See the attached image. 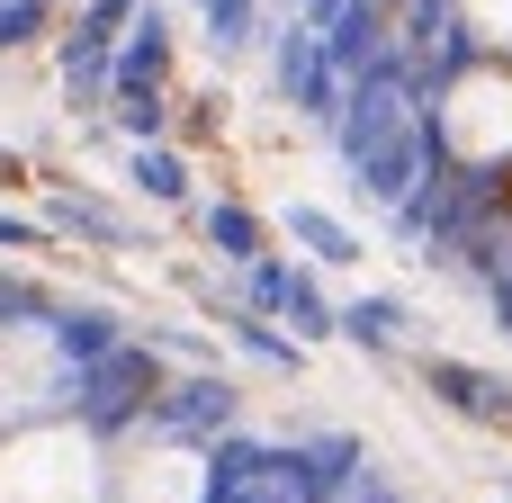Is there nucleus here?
<instances>
[{
	"instance_id": "1",
	"label": "nucleus",
	"mask_w": 512,
	"mask_h": 503,
	"mask_svg": "<svg viewBox=\"0 0 512 503\" xmlns=\"http://www.w3.org/2000/svg\"><path fill=\"white\" fill-rule=\"evenodd\" d=\"M63 396H72V414H81L90 432H126V423H144V414H153V396H162L153 342H117L108 360L63 369Z\"/></svg>"
},
{
	"instance_id": "2",
	"label": "nucleus",
	"mask_w": 512,
	"mask_h": 503,
	"mask_svg": "<svg viewBox=\"0 0 512 503\" xmlns=\"http://www.w3.org/2000/svg\"><path fill=\"white\" fill-rule=\"evenodd\" d=\"M270 63H279V90L297 99V117H315V126H333V117H342L351 72H333V54H324L315 18H288V27L270 36Z\"/></svg>"
},
{
	"instance_id": "3",
	"label": "nucleus",
	"mask_w": 512,
	"mask_h": 503,
	"mask_svg": "<svg viewBox=\"0 0 512 503\" xmlns=\"http://www.w3.org/2000/svg\"><path fill=\"white\" fill-rule=\"evenodd\" d=\"M234 414H243L234 378L189 369V378H171V387L153 396V414H144V423H153L162 441H198V450H207V441H225V432H234Z\"/></svg>"
},
{
	"instance_id": "4",
	"label": "nucleus",
	"mask_w": 512,
	"mask_h": 503,
	"mask_svg": "<svg viewBox=\"0 0 512 503\" xmlns=\"http://www.w3.org/2000/svg\"><path fill=\"white\" fill-rule=\"evenodd\" d=\"M423 387L459 414V423H512V378L504 369H468V360H423Z\"/></svg>"
},
{
	"instance_id": "5",
	"label": "nucleus",
	"mask_w": 512,
	"mask_h": 503,
	"mask_svg": "<svg viewBox=\"0 0 512 503\" xmlns=\"http://www.w3.org/2000/svg\"><path fill=\"white\" fill-rule=\"evenodd\" d=\"M360 468H369V441L360 432H306L297 441V503H342Z\"/></svg>"
},
{
	"instance_id": "6",
	"label": "nucleus",
	"mask_w": 512,
	"mask_h": 503,
	"mask_svg": "<svg viewBox=\"0 0 512 503\" xmlns=\"http://www.w3.org/2000/svg\"><path fill=\"white\" fill-rule=\"evenodd\" d=\"M45 342H54V360H63V369H90V360H108L126 333H117V315H108V306H54V315H45Z\"/></svg>"
},
{
	"instance_id": "7",
	"label": "nucleus",
	"mask_w": 512,
	"mask_h": 503,
	"mask_svg": "<svg viewBox=\"0 0 512 503\" xmlns=\"http://www.w3.org/2000/svg\"><path fill=\"white\" fill-rule=\"evenodd\" d=\"M198 9V27H207V45L234 63V54H252V36H261V0H189Z\"/></svg>"
},
{
	"instance_id": "8",
	"label": "nucleus",
	"mask_w": 512,
	"mask_h": 503,
	"mask_svg": "<svg viewBox=\"0 0 512 503\" xmlns=\"http://www.w3.org/2000/svg\"><path fill=\"white\" fill-rule=\"evenodd\" d=\"M342 342L396 351V342H405V306H396V297H351V306H342Z\"/></svg>"
},
{
	"instance_id": "9",
	"label": "nucleus",
	"mask_w": 512,
	"mask_h": 503,
	"mask_svg": "<svg viewBox=\"0 0 512 503\" xmlns=\"http://www.w3.org/2000/svg\"><path fill=\"white\" fill-rule=\"evenodd\" d=\"M135 9H144V0H90V9L72 18V36H63V54H117V36L135 27Z\"/></svg>"
},
{
	"instance_id": "10",
	"label": "nucleus",
	"mask_w": 512,
	"mask_h": 503,
	"mask_svg": "<svg viewBox=\"0 0 512 503\" xmlns=\"http://www.w3.org/2000/svg\"><path fill=\"white\" fill-rule=\"evenodd\" d=\"M126 180H135L144 198H162V207H180V198H189V162H180L171 144H135V162H126Z\"/></svg>"
},
{
	"instance_id": "11",
	"label": "nucleus",
	"mask_w": 512,
	"mask_h": 503,
	"mask_svg": "<svg viewBox=\"0 0 512 503\" xmlns=\"http://www.w3.org/2000/svg\"><path fill=\"white\" fill-rule=\"evenodd\" d=\"M288 234H297L315 261H333V270H342V261H360V234H351V225H333V216H324V207H306V198L288 207Z\"/></svg>"
},
{
	"instance_id": "12",
	"label": "nucleus",
	"mask_w": 512,
	"mask_h": 503,
	"mask_svg": "<svg viewBox=\"0 0 512 503\" xmlns=\"http://www.w3.org/2000/svg\"><path fill=\"white\" fill-rule=\"evenodd\" d=\"M225 324H234V342H243L261 369H297V360H306V342H297V333H279V324H270V315H252V306H234Z\"/></svg>"
},
{
	"instance_id": "13",
	"label": "nucleus",
	"mask_w": 512,
	"mask_h": 503,
	"mask_svg": "<svg viewBox=\"0 0 512 503\" xmlns=\"http://www.w3.org/2000/svg\"><path fill=\"white\" fill-rule=\"evenodd\" d=\"M207 243L243 270V261H261V216L252 207H207Z\"/></svg>"
},
{
	"instance_id": "14",
	"label": "nucleus",
	"mask_w": 512,
	"mask_h": 503,
	"mask_svg": "<svg viewBox=\"0 0 512 503\" xmlns=\"http://www.w3.org/2000/svg\"><path fill=\"white\" fill-rule=\"evenodd\" d=\"M288 288H297V270H288V261H270V252H261V261H243V306H252V315H288Z\"/></svg>"
},
{
	"instance_id": "15",
	"label": "nucleus",
	"mask_w": 512,
	"mask_h": 503,
	"mask_svg": "<svg viewBox=\"0 0 512 503\" xmlns=\"http://www.w3.org/2000/svg\"><path fill=\"white\" fill-rule=\"evenodd\" d=\"M288 333H297V342H333V333H342V315L324 306V288H315L306 270H297V288H288Z\"/></svg>"
},
{
	"instance_id": "16",
	"label": "nucleus",
	"mask_w": 512,
	"mask_h": 503,
	"mask_svg": "<svg viewBox=\"0 0 512 503\" xmlns=\"http://www.w3.org/2000/svg\"><path fill=\"white\" fill-rule=\"evenodd\" d=\"M117 126L135 144H162V90H117Z\"/></svg>"
},
{
	"instance_id": "17",
	"label": "nucleus",
	"mask_w": 512,
	"mask_h": 503,
	"mask_svg": "<svg viewBox=\"0 0 512 503\" xmlns=\"http://www.w3.org/2000/svg\"><path fill=\"white\" fill-rule=\"evenodd\" d=\"M45 225H72V234H99V243H117V216H99L90 198H54V207H45Z\"/></svg>"
},
{
	"instance_id": "18",
	"label": "nucleus",
	"mask_w": 512,
	"mask_h": 503,
	"mask_svg": "<svg viewBox=\"0 0 512 503\" xmlns=\"http://www.w3.org/2000/svg\"><path fill=\"white\" fill-rule=\"evenodd\" d=\"M27 315L45 324V315H54V297H45V288H27V279H0V324H27Z\"/></svg>"
},
{
	"instance_id": "19",
	"label": "nucleus",
	"mask_w": 512,
	"mask_h": 503,
	"mask_svg": "<svg viewBox=\"0 0 512 503\" xmlns=\"http://www.w3.org/2000/svg\"><path fill=\"white\" fill-rule=\"evenodd\" d=\"M36 27H45V0H0V54H9V45H27Z\"/></svg>"
},
{
	"instance_id": "20",
	"label": "nucleus",
	"mask_w": 512,
	"mask_h": 503,
	"mask_svg": "<svg viewBox=\"0 0 512 503\" xmlns=\"http://www.w3.org/2000/svg\"><path fill=\"white\" fill-rule=\"evenodd\" d=\"M342 503H405V495H396V486H387L378 468H360V477H351V495H342Z\"/></svg>"
},
{
	"instance_id": "21",
	"label": "nucleus",
	"mask_w": 512,
	"mask_h": 503,
	"mask_svg": "<svg viewBox=\"0 0 512 503\" xmlns=\"http://www.w3.org/2000/svg\"><path fill=\"white\" fill-rule=\"evenodd\" d=\"M207 503H297V486L270 477V486H234V495H207Z\"/></svg>"
},
{
	"instance_id": "22",
	"label": "nucleus",
	"mask_w": 512,
	"mask_h": 503,
	"mask_svg": "<svg viewBox=\"0 0 512 503\" xmlns=\"http://www.w3.org/2000/svg\"><path fill=\"white\" fill-rule=\"evenodd\" d=\"M0 243H45V225H27V216H0Z\"/></svg>"
},
{
	"instance_id": "23",
	"label": "nucleus",
	"mask_w": 512,
	"mask_h": 503,
	"mask_svg": "<svg viewBox=\"0 0 512 503\" xmlns=\"http://www.w3.org/2000/svg\"><path fill=\"white\" fill-rule=\"evenodd\" d=\"M297 9H315V0H297Z\"/></svg>"
}]
</instances>
